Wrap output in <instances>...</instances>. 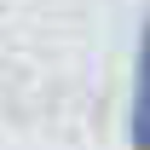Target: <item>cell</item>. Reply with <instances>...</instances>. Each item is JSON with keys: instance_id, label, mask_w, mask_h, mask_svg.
<instances>
[{"instance_id": "obj_1", "label": "cell", "mask_w": 150, "mask_h": 150, "mask_svg": "<svg viewBox=\"0 0 150 150\" xmlns=\"http://www.w3.org/2000/svg\"><path fill=\"white\" fill-rule=\"evenodd\" d=\"M127 144L150 150V12L139 23V46H133V93H127Z\"/></svg>"}]
</instances>
